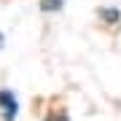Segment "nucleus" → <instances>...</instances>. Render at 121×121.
<instances>
[{
    "mask_svg": "<svg viewBox=\"0 0 121 121\" xmlns=\"http://www.w3.org/2000/svg\"><path fill=\"white\" fill-rule=\"evenodd\" d=\"M0 105H3V113H5V118H13L16 116V99H13L8 91H0Z\"/></svg>",
    "mask_w": 121,
    "mask_h": 121,
    "instance_id": "nucleus-1",
    "label": "nucleus"
},
{
    "mask_svg": "<svg viewBox=\"0 0 121 121\" xmlns=\"http://www.w3.org/2000/svg\"><path fill=\"white\" fill-rule=\"evenodd\" d=\"M99 16H102V19H108L110 24H116L118 19H121V13H118L116 8H99Z\"/></svg>",
    "mask_w": 121,
    "mask_h": 121,
    "instance_id": "nucleus-2",
    "label": "nucleus"
},
{
    "mask_svg": "<svg viewBox=\"0 0 121 121\" xmlns=\"http://www.w3.org/2000/svg\"><path fill=\"white\" fill-rule=\"evenodd\" d=\"M40 8H43V11H59L62 8V0H43Z\"/></svg>",
    "mask_w": 121,
    "mask_h": 121,
    "instance_id": "nucleus-3",
    "label": "nucleus"
}]
</instances>
